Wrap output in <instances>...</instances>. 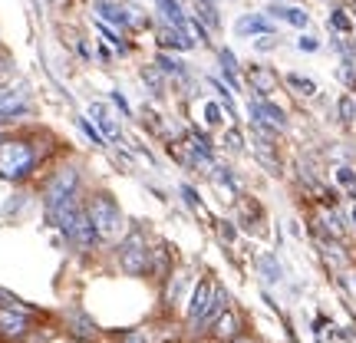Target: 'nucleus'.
<instances>
[{
	"label": "nucleus",
	"mask_w": 356,
	"mask_h": 343,
	"mask_svg": "<svg viewBox=\"0 0 356 343\" xmlns=\"http://www.w3.org/2000/svg\"><path fill=\"white\" fill-rule=\"evenodd\" d=\"M76 185H79V172L73 166L60 168L56 175L47 182V191H43V202H47V215H50L53 225L66 228L73 215H76Z\"/></svg>",
	"instance_id": "1"
},
{
	"label": "nucleus",
	"mask_w": 356,
	"mask_h": 343,
	"mask_svg": "<svg viewBox=\"0 0 356 343\" xmlns=\"http://www.w3.org/2000/svg\"><path fill=\"white\" fill-rule=\"evenodd\" d=\"M37 168V149L26 139H0V178L24 182Z\"/></svg>",
	"instance_id": "2"
},
{
	"label": "nucleus",
	"mask_w": 356,
	"mask_h": 343,
	"mask_svg": "<svg viewBox=\"0 0 356 343\" xmlns=\"http://www.w3.org/2000/svg\"><path fill=\"white\" fill-rule=\"evenodd\" d=\"M86 215L89 221L96 225L99 231V238H115L119 231L126 228V221H122V212H119V205H115L113 195H106V191H96L86 205Z\"/></svg>",
	"instance_id": "3"
},
{
	"label": "nucleus",
	"mask_w": 356,
	"mask_h": 343,
	"mask_svg": "<svg viewBox=\"0 0 356 343\" xmlns=\"http://www.w3.org/2000/svg\"><path fill=\"white\" fill-rule=\"evenodd\" d=\"M119 264L126 274L132 278H142V274H149V267H152V255H149V248L142 241L139 234H129L126 241L119 244Z\"/></svg>",
	"instance_id": "4"
},
{
	"label": "nucleus",
	"mask_w": 356,
	"mask_h": 343,
	"mask_svg": "<svg viewBox=\"0 0 356 343\" xmlns=\"http://www.w3.org/2000/svg\"><path fill=\"white\" fill-rule=\"evenodd\" d=\"M251 115H254V129L261 136H267V139H274V136H280L287 129V113L267 99L251 102Z\"/></svg>",
	"instance_id": "5"
},
{
	"label": "nucleus",
	"mask_w": 356,
	"mask_h": 343,
	"mask_svg": "<svg viewBox=\"0 0 356 343\" xmlns=\"http://www.w3.org/2000/svg\"><path fill=\"white\" fill-rule=\"evenodd\" d=\"M63 234L73 244H79V248H92V244L99 241V231H96V225H92V221H89V215H86V212H79V208H76V215H73V221L63 228Z\"/></svg>",
	"instance_id": "6"
},
{
	"label": "nucleus",
	"mask_w": 356,
	"mask_h": 343,
	"mask_svg": "<svg viewBox=\"0 0 356 343\" xmlns=\"http://www.w3.org/2000/svg\"><path fill=\"white\" fill-rule=\"evenodd\" d=\"M26 93L24 86H0V115L10 119V115H20L26 113Z\"/></svg>",
	"instance_id": "7"
},
{
	"label": "nucleus",
	"mask_w": 356,
	"mask_h": 343,
	"mask_svg": "<svg viewBox=\"0 0 356 343\" xmlns=\"http://www.w3.org/2000/svg\"><path fill=\"white\" fill-rule=\"evenodd\" d=\"M26 327H30V317L20 307H0V333L3 337H24Z\"/></svg>",
	"instance_id": "8"
},
{
	"label": "nucleus",
	"mask_w": 356,
	"mask_h": 343,
	"mask_svg": "<svg viewBox=\"0 0 356 343\" xmlns=\"http://www.w3.org/2000/svg\"><path fill=\"white\" fill-rule=\"evenodd\" d=\"M211 297H215V284L204 278L198 287H195V297H191V307H188V317L191 324H198V320L208 314V307H211Z\"/></svg>",
	"instance_id": "9"
},
{
	"label": "nucleus",
	"mask_w": 356,
	"mask_h": 343,
	"mask_svg": "<svg viewBox=\"0 0 356 343\" xmlns=\"http://www.w3.org/2000/svg\"><path fill=\"white\" fill-rule=\"evenodd\" d=\"M248 83H251L261 96H270V93L277 89V77H274L267 66H251V70H248Z\"/></svg>",
	"instance_id": "10"
},
{
	"label": "nucleus",
	"mask_w": 356,
	"mask_h": 343,
	"mask_svg": "<svg viewBox=\"0 0 356 343\" xmlns=\"http://www.w3.org/2000/svg\"><path fill=\"white\" fill-rule=\"evenodd\" d=\"M66 320H70V330L76 333L79 340H96V337H99L96 324H92L83 310H70V317H66Z\"/></svg>",
	"instance_id": "11"
},
{
	"label": "nucleus",
	"mask_w": 356,
	"mask_h": 343,
	"mask_svg": "<svg viewBox=\"0 0 356 343\" xmlns=\"http://www.w3.org/2000/svg\"><path fill=\"white\" fill-rule=\"evenodd\" d=\"M238 327H241V320H238V314H231V310H225L221 317H218V324H215V340H234L238 337Z\"/></svg>",
	"instance_id": "12"
},
{
	"label": "nucleus",
	"mask_w": 356,
	"mask_h": 343,
	"mask_svg": "<svg viewBox=\"0 0 356 343\" xmlns=\"http://www.w3.org/2000/svg\"><path fill=\"white\" fill-rule=\"evenodd\" d=\"M254 152H257V159H261V166H267L274 175L280 172V162H277V152H274V142L267 139V136H261L257 132V145H254Z\"/></svg>",
	"instance_id": "13"
},
{
	"label": "nucleus",
	"mask_w": 356,
	"mask_h": 343,
	"mask_svg": "<svg viewBox=\"0 0 356 343\" xmlns=\"http://www.w3.org/2000/svg\"><path fill=\"white\" fill-rule=\"evenodd\" d=\"M238 33H241V37H248V33H274V26H270V20H267V17L248 13V17H241V20H238Z\"/></svg>",
	"instance_id": "14"
},
{
	"label": "nucleus",
	"mask_w": 356,
	"mask_h": 343,
	"mask_svg": "<svg viewBox=\"0 0 356 343\" xmlns=\"http://www.w3.org/2000/svg\"><path fill=\"white\" fill-rule=\"evenodd\" d=\"M96 13L102 24H129V13L122 7H115L113 0H96Z\"/></svg>",
	"instance_id": "15"
},
{
	"label": "nucleus",
	"mask_w": 356,
	"mask_h": 343,
	"mask_svg": "<svg viewBox=\"0 0 356 343\" xmlns=\"http://www.w3.org/2000/svg\"><path fill=\"white\" fill-rule=\"evenodd\" d=\"M225 304H228V294H225V287H215L211 307H208V314H204V317L198 320V327H202V324H211L215 317H221V314H225Z\"/></svg>",
	"instance_id": "16"
},
{
	"label": "nucleus",
	"mask_w": 356,
	"mask_h": 343,
	"mask_svg": "<svg viewBox=\"0 0 356 343\" xmlns=\"http://www.w3.org/2000/svg\"><path fill=\"white\" fill-rule=\"evenodd\" d=\"M162 47H168V50H191L195 40L185 37V30H165L162 33Z\"/></svg>",
	"instance_id": "17"
},
{
	"label": "nucleus",
	"mask_w": 356,
	"mask_h": 343,
	"mask_svg": "<svg viewBox=\"0 0 356 343\" xmlns=\"http://www.w3.org/2000/svg\"><path fill=\"white\" fill-rule=\"evenodd\" d=\"M270 13H277L280 20H287L291 26H300V30H304L307 24H310V17H307V13L300 10V7H274Z\"/></svg>",
	"instance_id": "18"
},
{
	"label": "nucleus",
	"mask_w": 356,
	"mask_h": 343,
	"mask_svg": "<svg viewBox=\"0 0 356 343\" xmlns=\"http://www.w3.org/2000/svg\"><path fill=\"white\" fill-rule=\"evenodd\" d=\"M155 3H159V10L165 13V17L178 26V30H185V26H188V20H185V13H181V7H178V0H155Z\"/></svg>",
	"instance_id": "19"
},
{
	"label": "nucleus",
	"mask_w": 356,
	"mask_h": 343,
	"mask_svg": "<svg viewBox=\"0 0 356 343\" xmlns=\"http://www.w3.org/2000/svg\"><path fill=\"white\" fill-rule=\"evenodd\" d=\"M218 60H221V70H225L228 83H231V86H238V60H234V53L221 50V53H218Z\"/></svg>",
	"instance_id": "20"
},
{
	"label": "nucleus",
	"mask_w": 356,
	"mask_h": 343,
	"mask_svg": "<svg viewBox=\"0 0 356 343\" xmlns=\"http://www.w3.org/2000/svg\"><path fill=\"white\" fill-rule=\"evenodd\" d=\"M287 86H291V89H297L300 96H314V93H317V83H314V79L297 77V73H291V77H287Z\"/></svg>",
	"instance_id": "21"
},
{
	"label": "nucleus",
	"mask_w": 356,
	"mask_h": 343,
	"mask_svg": "<svg viewBox=\"0 0 356 343\" xmlns=\"http://www.w3.org/2000/svg\"><path fill=\"white\" fill-rule=\"evenodd\" d=\"M89 113H92V119L99 122V129H102V132H106V136H113V139H115V126H113V119H109V113L102 109L99 102H96V106H92Z\"/></svg>",
	"instance_id": "22"
},
{
	"label": "nucleus",
	"mask_w": 356,
	"mask_h": 343,
	"mask_svg": "<svg viewBox=\"0 0 356 343\" xmlns=\"http://www.w3.org/2000/svg\"><path fill=\"white\" fill-rule=\"evenodd\" d=\"M337 182L343 185L346 191H350V198H356V172L350 166H340L337 168Z\"/></svg>",
	"instance_id": "23"
},
{
	"label": "nucleus",
	"mask_w": 356,
	"mask_h": 343,
	"mask_svg": "<svg viewBox=\"0 0 356 343\" xmlns=\"http://www.w3.org/2000/svg\"><path fill=\"white\" fill-rule=\"evenodd\" d=\"M323 228H327V234L340 238L343 234V218L337 215V212H323Z\"/></svg>",
	"instance_id": "24"
},
{
	"label": "nucleus",
	"mask_w": 356,
	"mask_h": 343,
	"mask_svg": "<svg viewBox=\"0 0 356 343\" xmlns=\"http://www.w3.org/2000/svg\"><path fill=\"white\" fill-rule=\"evenodd\" d=\"M185 287H188V274L181 271V274H175V278H172V287H168V304H175L178 297L185 294Z\"/></svg>",
	"instance_id": "25"
},
{
	"label": "nucleus",
	"mask_w": 356,
	"mask_h": 343,
	"mask_svg": "<svg viewBox=\"0 0 356 343\" xmlns=\"http://www.w3.org/2000/svg\"><path fill=\"white\" fill-rule=\"evenodd\" d=\"M330 26H333V30H340V33H350V30H353V24H350L346 10H333L330 13Z\"/></svg>",
	"instance_id": "26"
},
{
	"label": "nucleus",
	"mask_w": 356,
	"mask_h": 343,
	"mask_svg": "<svg viewBox=\"0 0 356 343\" xmlns=\"http://www.w3.org/2000/svg\"><path fill=\"white\" fill-rule=\"evenodd\" d=\"M159 66L165 70V73H172V77H185V63H178V60H172V56H159Z\"/></svg>",
	"instance_id": "27"
},
{
	"label": "nucleus",
	"mask_w": 356,
	"mask_h": 343,
	"mask_svg": "<svg viewBox=\"0 0 356 343\" xmlns=\"http://www.w3.org/2000/svg\"><path fill=\"white\" fill-rule=\"evenodd\" d=\"M340 119H343V122H353V119H356V102H353V96H343V99H340Z\"/></svg>",
	"instance_id": "28"
},
{
	"label": "nucleus",
	"mask_w": 356,
	"mask_h": 343,
	"mask_svg": "<svg viewBox=\"0 0 356 343\" xmlns=\"http://www.w3.org/2000/svg\"><path fill=\"white\" fill-rule=\"evenodd\" d=\"M204 122H208V126H218V122H221V106H218V102H204Z\"/></svg>",
	"instance_id": "29"
},
{
	"label": "nucleus",
	"mask_w": 356,
	"mask_h": 343,
	"mask_svg": "<svg viewBox=\"0 0 356 343\" xmlns=\"http://www.w3.org/2000/svg\"><path fill=\"white\" fill-rule=\"evenodd\" d=\"M261 267H264V274H267V280L274 284V280H280V271H277V264H274V257H261Z\"/></svg>",
	"instance_id": "30"
},
{
	"label": "nucleus",
	"mask_w": 356,
	"mask_h": 343,
	"mask_svg": "<svg viewBox=\"0 0 356 343\" xmlns=\"http://www.w3.org/2000/svg\"><path fill=\"white\" fill-rule=\"evenodd\" d=\"M225 142H228V149H244V136L238 132V129H228V136H225Z\"/></svg>",
	"instance_id": "31"
},
{
	"label": "nucleus",
	"mask_w": 356,
	"mask_h": 343,
	"mask_svg": "<svg viewBox=\"0 0 356 343\" xmlns=\"http://www.w3.org/2000/svg\"><path fill=\"white\" fill-rule=\"evenodd\" d=\"M96 30H99V33H102V37H106V40H109V43H115V47H122V40L115 37V33H113V30H109V26H106V24H102L99 17H96Z\"/></svg>",
	"instance_id": "32"
},
{
	"label": "nucleus",
	"mask_w": 356,
	"mask_h": 343,
	"mask_svg": "<svg viewBox=\"0 0 356 343\" xmlns=\"http://www.w3.org/2000/svg\"><path fill=\"white\" fill-rule=\"evenodd\" d=\"M297 47H300L304 53H317V50H320V40H314V37H300V40H297Z\"/></svg>",
	"instance_id": "33"
},
{
	"label": "nucleus",
	"mask_w": 356,
	"mask_h": 343,
	"mask_svg": "<svg viewBox=\"0 0 356 343\" xmlns=\"http://www.w3.org/2000/svg\"><path fill=\"white\" fill-rule=\"evenodd\" d=\"M0 307H20L24 310V301H17L10 291H0Z\"/></svg>",
	"instance_id": "34"
},
{
	"label": "nucleus",
	"mask_w": 356,
	"mask_h": 343,
	"mask_svg": "<svg viewBox=\"0 0 356 343\" xmlns=\"http://www.w3.org/2000/svg\"><path fill=\"white\" fill-rule=\"evenodd\" d=\"M218 231H221V238H225V241H234V234H238L231 221H218Z\"/></svg>",
	"instance_id": "35"
},
{
	"label": "nucleus",
	"mask_w": 356,
	"mask_h": 343,
	"mask_svg": "<svg viewBox=\"0 0 356 343\" xmlns=\"http://www.w3.org/2000/svg\"><path fill=\"white\" fill-rule=\"evenodd\" d=\"M181 195H185V202H188L191 208H198V191L191 189V185H181Z\"/></svg>",
	"instance_id": "36"
},
{
	"label": "nucleus",
	"mask_w": 356,
	"mask_h": 343,
	"mask_svg": "<svg viewBox=\"0 0 356 343\" xmlns=\"http://www.w3.org/2000/svg\"><path fill=\"white\" fill-rule=\"evenodd\" d=\"M79 126H83V132H86V136H89V139H92V142H96V145H102V136H99V132H96V129H92V126H89L86 119H83Z\"/></svg>",
	"instance_id": "37"
},
{
	"label": "nucleus",
	"mask_w": 356,
	"mask_h": 343,
	"mask_svg": "<svg viewBox=\"0 0 356 343\" xmlns=\"http://www.w3.org/2000/svg\"><path fill=\"white\" fill-rule=\"evenodd\" d=\"M142 79H145V83H149V86L155 89V93H159V89H162V86H159V77H155L152 70H145V73H142Z\"/></svg>",
	"instance_id": "38"
},
{
	"label": "nucleus",
	"mask_w": 356,
	"mask_h": 343,
	"mask_svg": "<svg viewBox=\"0 0 356 343\" xmlns=\"http://www.w3.org/2000/svg\"><path fill=\"white\" fill-rule=\"evenodd\" d=\"M122 343H145V337H142L139 330H132V333H129V337H126V340H122Z\"/></svg>",
	"instance_id": "39"
},
{
	"label": "nucleus",
	"mask_w": 356,
	"mask_h": 343,
	"mask_svg": "<svg viewBox=\"0 0 356 343\" xmlns=\"http://www.w3.org/2000/svg\"><path fill=\"white\" fill-rule=\"evenodd\" d=\"M113 102H115V106H119V109H122V113H129V102L122 99V96H119V93H113Z\"/></svg>",
	"instance_id": "40"
},
{
	"label": "nucleus",
	"mask_w": 356,
	"mask_h": 343,
	"mask_svg": "<svg viewBox=\"0 0 356 343\" xmlns=\"http://www.w3.org/2000/svg\"><path fill=\"white\" fill-rule=\"evenodd\" d=\"M228 343H257V340H228Z\"/></svg>",
	"instance_id": "41"
},
{
	"label": "nucleus",
	"mask_w": 356,
	"mask_h": 343,
	"mask_svg": "<svg viewBox=\"0 0 356 343\" xmlns=\"http://www.w3.org/2000/svg\"><path fill=\"white\" fill-rule=\"evenodd\" d=\"M353 225H356V208H353Z\"/></svg>",
	"instance_id": "42"
},
{
	"label": "nucleus",
	"mask_w": 356,
	"mask_h": 343,
	"mask_svg": "<svg viewBox=\"0 0 356 343\" xmlns=\"http://www.w3.org/2000/svg\"><path fill=\"white\" fill-rule=\"evenodd\" d=\"M204 3H211V0H204Z\"/></svg>",
	"instance_id": "43"
}]
</instances>
